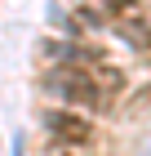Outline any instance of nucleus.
Segmentation results:
<instances>
[{"label": "nucleus", "mask_w": 151, "mask_h": 156, "mask_svg": "<svg viewBox=\"0 0 151 156\" xmlns=\"http://www.w3.org/2000/svg\"><path fill=\"white\" fill-rule=\"evenodd\" d=\"M120 85L116 72L107 67H62L49 76V89L67 103H84V107H107V94Z\"/></svg>", "instance_id": "nucleus-1"}, {"label": "nucleus", "mask_w": 151, "mask_h": 156, "mask_svg": "<svg viewBox=\"0 0 151 156\" xmlns=\"http://www.w3.org/2000/svg\"><path fill=\"white\" fill-rule=\"evenodd\" d=\"M45 129L62 143H89V134H93L89 120L76 116V112H45Z\"/></svg>", "instance_id": "nucleus-2"}]
</instances>
